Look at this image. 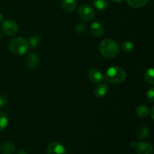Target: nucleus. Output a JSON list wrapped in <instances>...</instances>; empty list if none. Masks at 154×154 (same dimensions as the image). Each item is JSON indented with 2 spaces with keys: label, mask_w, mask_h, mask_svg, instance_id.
<instances>
[{
  "label": "nucleus",
  "mask_w": 154,
  "mask_h": 154,
  "mask_svg": "<svg viewBox=\"0 0 154 154\" xmlns=\"http://www.w3.org/2000/svg\"><path fill=\"white\" fill-rule=\"evenodd\" d=\"M8 123V120L5 114L3 112H0V131H2L7 126Z\"/></svg>",
  "instance_id": "nucleus-21"
},
{
  "label": "nucleus",
  "mask_w": 154,
  "mask_h": 154,
  "mask_svg": "<svg viewBox=\"0 0 154 154\" xmlns=\"http://www.w3.org/2000/svg\"><path fill=\"white\" fill-rule=\"evenodd\" d=\"M90 32L96 37H102L104 34V26L99 22H94L90 26Z\"/></svg>",
  "instance_id": "nucleus-10"
},
{
  "label": "nucleus",
  "mask_w": 154,
  "mask_h": 154,
  "mask_svg": "<svg viewBox=\"0 0 154 154\" xmlns=\"http://www.w3.org/2000/svg\"><path fill=\"white\" fill-rule=\"evenodd\" d=\"M78 14L81 19L85 22H90L96 17V11L94 8L88 5L84 4L78 8Z\"/></svg>",
  "instance_id": "nucleus-4"
},
{
  "label": "nucleus",
  "mask_w": 154,
  "mask_h": 154,
  "mask_svg": "<svg viewBox=\"0 0 154 154\" xmlns=\"http://www.w3.org/2000/svg\"><path fill=\"white\" fill-rule=\"evenodd\" d=\"M25 63L26 67L29 69H36L39 65L38 57L34 53H29L26 57Z\"/></svg>",
  "instance_id": "nucleus-8"
},
{
  "label": "nucleus",
  "mask_w": 154,
  "mask_h": 154,
  "mask_svg": "<svg viewBox=\"0 0 154 154\" xmlns=\"http://www.w3.org/2000/svg\"><path fill=\"white\" fill-rule=\"evenodd\" d=\"M134 44L130 41H125L122 43V50L126 54H130L134 49Z\"/></svg>",
  "instance_id": "nucleus-17"
},
{
  "label": "nucleus",
  "mask_w": 154,
  "mask_h": 154,
  "mask_svg": "<svg viewBox=\"0 0 154 154\" xmlns=\"http://www.w3.org/2000/svg\"><path fill=\"white\" fill-rule=\"evenodd\" d=\"M137 137L139 139H144L149 135V129L146 126H141L137 131Z\"/></svg>",
  "instance_id": "nucleus-18"
},
{
  "label": "nucleus",
  "mask_w": 154,
  "mask_h": 154,
  "mask_svg": "<svg viewBox=\"0 0 154 154\" xmlns=\"http://www.w3.org/2000/svg\"><path fill=\"white\" fill-rule=\"evenodd\" d=\"M128 5L132 8H138L145 6L148 3L149 0H126Z\"/></svg>",
  "instance_id": "nucleus-16"
},
{
  "label": "nucleus",
  "mask_w": 154,
  "mask_h": 154,
  "mask_svg": "<svg viewBox=\"0 0 154 154\" xmlns=\"http://www.w3.org/2000/svg\"><path fill=\"white\" fill-rule=\"evenodd\" d=\"M17 154H27V153H26V152L24 151V150H20L17 152Z\"/></svg>",
  "instance_id": "nucleus-27"
},
{
  "label": "nucleus",
  "mask_w": 154,
  "mask_h": 154,
  "mask_svg": "<svg viewBox=\"0 0 154 154\" xmlns=\"http://www.w3.org/2000/svg\"><path fill=\"white\" fill-rule=\"evenodd\" d=\"M15 152V147L12 143L5 142L0 146V153L2 154H13Z\"/></svg>",
  "instance_id": "nucleus-13"
},
{
  "label": "nucleus",
  "mask_w": 154,
  "mask_h": 154,
  "mask_svg": "<svg viewBox=\"0 0 154 154\" xmlns=\"http://www.w3.org/2000/svg\"><path fill=\"white\" fill-rule=\"evenodd\" d=\"M112 1L114 2H116V3H120V2H122L123 0H112Z\"/></svg>",
  "instance_id": "nucleus-28"
},
{
  "label": "nucleus",
  "mask_w": 154,
  "mask_h": 154,
  "mask_svg": "<svg viewBox=\"0 0 154 154\" xmlns=\"http://www.w3.org/2000/svg\"><path fill=\"white\" fill-rule=\"evenodd\" d=\"M149 112H150V110L144 105H138L136 108V109H135V114L138 117H141V118H145V117H147L150 114Z\"/></svg>",
  "instance_id": "nucleus-14"
},
{
  "label": "nucleus",
  "mask_w": 154,
  "mask_h": 154,
  "mask_svg": "<svg viewBox=\"0 0 154 154\" xmlns=\"http://www.w3.org/2000/svg\"><path fill=\"white\" fill-rule=\"evenodd\" d=\"M76 0H63L62 1V7L63 9L67 13H72L76 8Z\"/></svg>",
  "instance_id": "nucleus-12"
},
{
  "label": "nucleus",
  "mask_w": 154,
  "mask_h": 154,
  "mask_svg": "<svg viewBox=\"0 0 154 154\" xmlns=\"http://www.w3.org/2000/svg\"><path fill=\"white\" fill-rule=\"evenodd\" d=\"M3 20V15L0 13V23Z\"/></svg>",
  "instance_id": "nucleus-29"
},
{
  "label": "nucleus",
  "mask_w": 154,
  "mask_h": 154,
  "mask_svg": "<svg viewBox=\"0 0 154 154\" xmlns=\"http://www.w3.org/2000/svg\"><path fill=\"white\" fill-rule=\"evenodd\" d=\"M48 154H67V150L63 144L58 142H53L47 148Z\"/></svg>",
  "instance_id": "nucleus-6"
},
{
  "label": "nucleus",
  "mask_w": 154,
  "mask_h": 154,
  "mask_svg": "<svg viewBox=\"0 0 154 154\" xmlns=\"http://www.w3.org/2000/svg\"><path fill=\"white\" fill-rule=\"evenodd\" d=\"M2 30L6 35H14L18 31V26L15 21L12 20H7L2 24Z\"/></svg>",
  "instance_id": "nucleus-5"
},
{
  "label": "nucleus",
  "mask_w": 154,
  "mask_h": 154,
  "mask_svg": "<svg viewBox=\"0 0 154 154\" xmlns=\"http://www.w3.org/2000/svg\"><path fill=\"white\" fill-rule=\"evenodd\" d=\"M138 154H153V149L148 142H141L136 146Z\"/></svg>",
  "instance_id": "nucleus-9"
},
{
  "label": "nucleus",
  "mask_w": 154,
  "mask_h": 154,
  "mask_svg": "<svg viewBox=\"0 0 154 154\" xmlns=\"http://www.w3.org/2000/svg\"><path fill=\"white\" fill-rule=\"evenodd\" d=\"M144 78H145L146 81L149 84H154V69L153 68L147 69V72L144 74Z\"/></svg>",
  "instance_id": "nucleus-20"
},
{
  "label": "nucleus",
  "mask_w": 154,
  "mask_h": 154,
  "mask_svg": "<svg viewBox=\"0 0 154 154\" xmlns=\"http://www.w3.org/2000/svg\"><path fill=\"white\" fill-rule=\"evenodd\" d=\"M103 75L97 69H92L88 72V79L92 84H99L103 81Z\"/></svg>",
  "instance_id": "nucleus-7"
},
{
  "label": "nucleus",
  "mask_w": 154,
  "mask_h": 154,
  "mask_svg": "<svg viewBox=\"0 0 154 154\" xmlns=\"http://www.w3.org/2000/svg\"><path fill=\"white\" fill-rule=\"evenodd\" d=\"M147 99L150 101L151 102H153L154 100V90L153 88H150V90L147 91Z\"/></svg>",
  "instance_id": "nucleus-24"
},
{
  "label": "nucleus",
  "mask_w": 154,
  "mask_h": 154,
  "mask_svg": "<svg viewBox=\"0 0 154 154\" xmlns=\"http://www.w3.org/2000/svg\"><path fill=\"white\" fill-rule=\"evenodd\" d=\"M93 3L96 8L100 11H105L109 6L108 0H93Z\"/></svg>",
  "instance_id": "nucleus-15"
},
{
  "label": "nucleus",
  "mask_w": 154,
  "mask_h": 154,
  "mask_svg": "<svg viewBox=\"0 0 154 154\" xmlns=\"http://www.w3.org/2000/svg\"><path fill=\"white\" fill-rule=\"evenodd\" d=\"M86 30V26L85 24L83 23H78V24H76L75 26V32L79 34L81 33H84Z\"/></svg>",
  "instance_id": "nucleus-22"
},
{
  "label": "nucleus",
  "mask_w": 154,
  "mask_h": 154,
  "mask_svg": "<svg viewBox=\"0 0 154 154\" xmlns=\"http://www.w3.org/2000/svg\"><path fill=\"white\" fill-rule=\"evenodd\" d=\"M126 74L122 68L112 66L107 70L105 75V81L112 84H119L125 81Z\"/></svg>",
  "instance_id": "nucleus-2"
},
{
  "label": "nucleus",
  "mask_w": 154,
  "mask_h": 154,
  "mask_svg": "<svg viewBox=\"0 0 154 154\" xmlns=\"http://www.w3.org/2000/svg\"><path fill=\"white\" fill-rule=\"evenodd\" d=\"M130 146H131V147H132V148H136L137 144L135 142H131Z\"/></svg>",
  "instance_id": "nucleus-26"
},
{
  "label": "nucleus",
  "mask_w": 154,
  "mask_h": 154,
  "mask_svg": "<svg viewBox=\"0 0 154 154\" xmlns=\"http://www.w3.org/2000/svg\"><path fill=\"white\" fill-rule=\"evenodd\" d=\"M1 38H2V35L1 33H0V40H1Z\"/></svg>",
  "instance_id": "nucleus-30"
},
{
  "label": "nucleus",
  "mask_w": 154,
  "mask_h": 154,
  "mask_svg": "<svg viewBox=\"0 0 154 154\" xmlns=\"http://www.w3.org/2000/svg\"><path fill=\"white\" fill-rule=\"evenodd\" d=\"M8 104V99L4 95H0V108H4Z\"/></svg>",
  "instance_id": "nucleus-23"
},
{
  "label": "nucleus",
  "mask_w": 154,
  "mask_h": 154,
  "mask_svg": "<svg viewBox=\"0 0 154 154\" xmlns=\"http://www.w3.org/2000/svg\"><path fill=\"white\" fill-rule=\"evenodd\" d=\"M9 51L11 54L16 56L25 54L29 48V42L23 38H15L9 43Z\"/></svg>",
  "instance_id": "nucleus-3"
},
{
  "label": "nucleus",
  "mask_w": 154,
  "mask_h": 154,
  "mask_svg": "<svg viewBox=\"0 0 154 154\" xmlns=\"http://www.w3.org/2000/svg\"><path fill=\"white\" fill-rule=\"evenodd\" d=\"M99 52L102 57L106 59H113L117 57L120 52L118 43L111 39H105L99 44Z\"/></svg>",
  "instance_id": "nucleus-1"
},
{
  "label": "nucleus",
  "mask_w": 154,
  "mask_h": 154,
  "mask_svg": "<svg viewBox=\"0 0 154 154\" xmlns=\"http://www.w3.org/2000/svg\"><path fill=\"white\" fill-rule=\"evenodd\" d=\"M153 113H154V108L153 107V108H151V110H150V111L149 112V114H150V116H151V118L153 119L154 118V116H153Z\"/></svg>",
  "instance_id": "nucleus-25"
},
{
  "label": "nucleus",
  "mask_w": 154,
  "mask_h": 154,
  "mask_svg": "<svg viewBox=\"0 0 154 154\" xmlns=\"http://www.w3.org/2000/svg\"><path fill=\"white\" fill-rule=\"evenodd\" d=\"M108 86L106 84H99L93 90V94L98 98H102L108 94Z\"/></svg>",
  "instance_id": "nucleus-11"
},
{
  "label": "nucleus",
  "mask_w": 154,
  "mask_h": 154,
  "mask_svg": "<svg viewBox=\"0 0 154 154\" xmlns=\"http://www.w3.org/2000/svg\"><path fill=\"white\" fill-rule=\"evenodd\" d=\"M41 43V37L38 35H33L29 38V45L33 48H35L40 45Z\"/></svg>",
  "instance_id": "nucleus-19"
}]
</instances>
